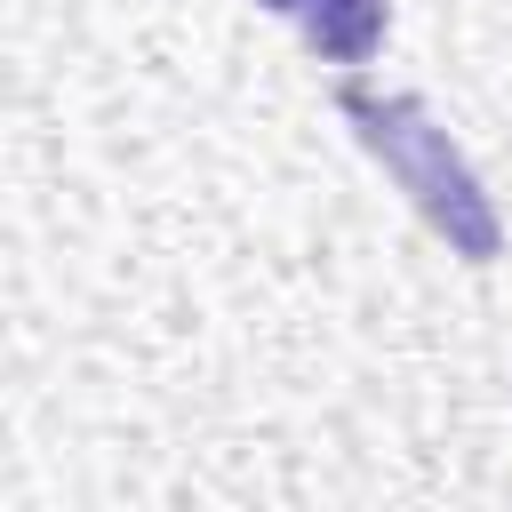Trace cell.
<instances>
[{
  "label": "cell",
  "instance_id": "cell-3",
  "mask_svg": "<svg viewBox=\"0 0 512 512\" xmlns=\"http://www.w3.org/2000/svg\"><path fill=\"white\" fill-rule=\"evenodd\" d=\"M256 8H272V16H296V8H304V0H256Z\"/></svg>",
  "mask_w": 512,
  "mask_h": 512
},
{
  "label": "cell",
  "instance_id": "cell-2",
  "mask_svg": "<svg viewBox=\"0 0 512 512\" xmlns=\"http://www.w3.org/2000/svg\"><path fill=\"white\" fill-rule=\"evenodd\" d=\"M296 24H304V48H312L320 64H368V56L384 48L392 0H304Z\"/></svg>",
  "mask_w": 512,
  "mask_h": 512
},
{
  "label": "cell",
  "instance_id": "cell-1",
  "mask_svg": "<svg viewBox=\"0 0 512 512\" xmlns=\"http://www.w3.org/2000/svg\"><path fill=\"white\" fill-rule=\"evenodd\" d=\"M336 112L352 120L360 152L408 192V208L448 240V256H464V264H496V256H504V216H496L480 168L464 160V144H456L416 96L376 88V80L352 72V80H336Z\"/></svg>",
  "mask_w": 512,
  "mask_h": 512
}]
</instances>
